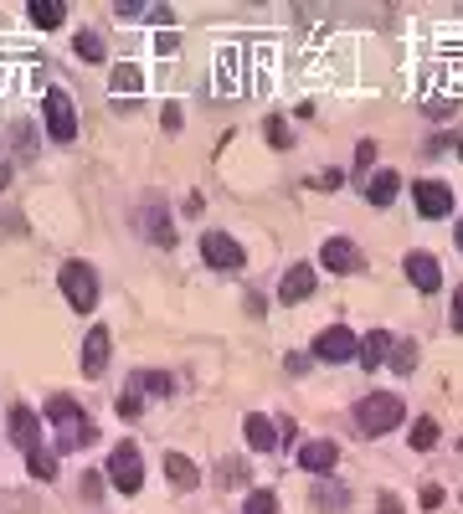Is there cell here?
Segmentation results:
<instances>
[{
	"label": "cell",
	"mask_w": 463,
	"mask_h": 514,
	"mask_svg": "<svg viewBox=\"0 0 463 514\" xmlns=\"http://www.w3.org/2000/svg\"><path fill=\"white\" fill-rule=\"evenodd\" d=\"M11 442H16L21 452H37V448H42V417H37L31 407H21V401L11 407Z\"/></svg>",
	"instance_id": "11"
},
{
	"label": "cell",
	"mask_w": 463,
	"mask_h": 514,
	"mask_svg": "<svg viewBox=\"0 0 463 514\" xmlns=\"http://www.w3.org/2000/svg\"><path fill=\"white\" fill-rule=\"evenodd\" d=\"M108 478H114L119 493H139V484H145V458H139L134 442H114V452H108Z\"/></svg>",
	"instance_id": "4"
},
{
	"label": "cell",
	"mask_w": 463,
	"mask_h": 514,
	"mask_svg": "<svg viewBox=\"0 0 463 514\" xmlns=\"http://www.w3.org/2000/svg\"><path fill=\"white\" fill-rule=\"evenodd\" d=\"M145 232L155 237V247H175V226H170V211L160 196H149L145 201Z\"/></svg>",
	"instance_id": "16"
},
{
	"label": "cell",
	"mask_w": 463,
	"mask_h": 514,
	"mask_svg": "<svg viewBox=\"0 0 463 514\" xmlns=\"http://www.w3.org/2000/svg\"><path fill=\"white\" fill-rule=\"evenodd\" d=\"M391 334L386 329H366V340H360V370H381V360L391 355Z\"/></svg>",
	"instance_id": "17"
},
{
	"label": "cell",
	"mask_w": 463,
	"mask_h": 514,
	"mask_svg": "<svg viewBox=\"0 0 463 514\" xmlns=\"http://www.w3.org/2000/svg\"><path fill=\"white\" fill-rule=\"evenodd\" d=\"M350 355H356V329L330 324V329L315 340V360H330V366H340V360H350Z\"/></svg>",
	"instance_id": "7"
},
{
	"label": "cell",
	"mask_w": 463,
	"mask_h": 514,
	"mask_svg": "<svg viewBox=\"0 0 463 514\" xmlns=\"http://www.w3.org/2000/svg\"><path fill=\"white\" fill-rule=\"evenodd\" d=\"M401 417H407V407H401L397 391H371V396H360V401H356V427L366 432V437L391 432Z\"/></svg>",
	"instance_id": "2"
},
{
	"label": "cell",
	"mask_w": 463,
	"mask_h": 514,
	"mask_svg": "<svg viewBox=\"0 0 463 514\" xmlns=\"http://www.w3.org/2000/svg\"><path fill=\"white\" fill-rule=\"evenodd\" d=\"M242 514H278V493L253 489V493H248V510H242Z\"/></svg>",
	"instance_id": "28"
},
{
	"label": "cell",
	"mask_w": 463,
	"mask_h": 514,
	"mask_svg": "<svg viewBox=\"0 0 463 514\" xmlns=\"http://www.w3.org/2000/svg\"><path fill=\"white\" fill-rule=\"evenodd\" d=\"M242 432H248V442H253V452H274L278 448V427L263 417V411H248V422H242Z\"/></svg>",
	"instance_id": "18"
},
{
	"label": "cell",
	"mask_w": 463,
	"mask_h": 514,
	"mask_svg": "<svg viewBox=\"0 0 463 514\" xmlns=\"http://www.w3.org/2000/svg\"><path fill=\"white\" fill-rule=\"evenodd\" d=\"M340 463V448L330 442V437H319V442H304L299 448V468L304 473H330Z\"/></svg>",
	"instance_id": "13"
},
{
	"label": "cell",
	"mask_w": 463,
	"mask_h": 514,
	"mask_svg": "<svg viewBox=\"0 0 463 514\" xmlns=\"http://www.w3.org/2000/svg\"><path fill=\"white\" fill-rule=\"evenodd\" d=\"M459 155H463V134H459Z\"/></svg>",
	"instance_id": "39"
},
{
	"label": "cell",
	"mask_w": 463,
	"mask_h": 514,
	"mask_svg": "<svg viewBox=\"0 0 463 514\" xmlns=\"http://www.w3.org/2000/svg\"><path fill=\"white\" fill-rule=\"evenodd\" d=\"M459 452H463V448H459Z\"/></svg>",
	"instance_id": "40"
},
{
	"label": "cell",
	"mask_w": 463,
	"mask_h": 514,
	"mask_svg": "<svg viewBox=\"0 0 463 514\" xmlns=\"http://www.w3.org/2000/svg\"><path fill=\"white\" fill-rule=\"evenodd\" d=\"M422 108H427L433 119H453V108H459V103H453V98H438V93H433V98L422 103Z\"/></svg>",
	"instance_id": "31"
},
{
	"label": "cell",
	"mask_w": 463,
	"mask_h": 514,
	"mask_svg": "<svg viewBox=\"0 0 463 514\" xmlns=\"http://www.w3.org/2000/svg\"><path fill=\"white\" fill-rule=\"evenodd\" d=\"M309 293H315V267H309V263L289 267V273H283V283H278V299H283V304H304Z\"/></svg>",
	"instance_id": "14"
},
{
	"label": "cell",
	"mask_w": 463,
	"mask_h": 514,
	"mask_svg": "<svg viewBox=\"0 0 463 514\" xmlns=\"http://www.w3.org/2000/svg\"><path fill=\"white\" fill-rule=\"evenodd\" d=\"M42 114H46V134H52V139H57V144L78 139V103L67 98L63 88H52V93H46Z\"/></svg>",
	"instance_id": "5"
},
{
	"label": "cell",
	"mask_w": 463,
	"mask_h": 514,
	"mask_svg": "<svg viewBox=\"0 0 463 514\" xmlns=\"http://www.w3.org/2000/svg\"><path fill=\"white\" fill-rule=\"evenodd\" d=\"M216 93H248V72H242V52L237 46H222L216 52Z\"/></svg>",
	"instance_id": "10"
},
{
	"label": "cell",
	"mask_w": 463,
	"mask_h": 514,
	"mask_svg": "<svg viewBox=\"0 0 463 514\" xmlns=\"http://www.w3.org/2000/svg\"><path fill=\"white\" fill-rule=\"evenodd\" d=\"M108 350H114L108 329H88V345H83V375H88V381H98V375H104Z\"/></svg>",
	"instance_id": "15"
},
{
	"label": "cell",
	"mask_w": 463,
	"mask_h": 514,
	"mask_svg": "<svg viewBox=\"0 0 463 514\" xmlns=\"http://www.w3.org/2000/svg\"><path fill=\"white\" fill-rule=\"evenodd\" d=\"M401 190V175L397 170H381V175H371V185H366V196H371V206H391Z\"/></svg>",
	"instance_id": "20"
},
{
	"label": "cell",
	"mask_w": 463,
	"mask_h": 514,
	"mask_svg": "<svg viewBox=\"0 0 463 514\" xmlns=\"http://www.w3.org/2000/svg\"><path fill=\"white\" fill-rule=\"evenodd\" d=\"M453 329L463 334V288H459V299H453Z\"/></svg>",
	"instance_id": "37"
},
{
	"label": "cell",
	"mask_w": 463,
	"mask_h": 514,
	"mask_svg": "<svg viewBox=\"0 0 463 514\" xmlns=\"http://www.w3.org/2000/svg\"><path fill=\"white\" fill-rule=\"evenodd\" d=\"M315 504H319V510H345V504H350V489H340V484H319Z\"/></svg>",
	"instance_id": "25"
},
{
	"label": "cell",
	"mask_w": 463,
	"mask_h": 514,
	"mask_svg": "<svg viewBox=\"0 0 463 514\" xmlns=\"http://www.w3.org/2000/svg\"><path fill=\"white\" fill-rule=\"evenodd\" d=\"M412 201H417V211L427 216V222H438V216L453 211V190H448L442 181H417L412 185Z\"/></svg>",
	"instance_id": "8"
},
{
	"label": "cell",
	"mask_w": 463,
	"mask_h": 514,
	"mask_svg": "<svg viewBox=\"0 0 463 514\" xmlns=\"http://www.w3.org/2000/svg\"><path fill=\"white\" fill-rule=\"evenodd\" d=\"M72 46H78V57L83 62H104V37H98V31H78Z\"/></svg>",
	"instance_id": "26"
},
{
	"label": "cell",
	"mask_w": 463,
	"mask_h": 514,
	"mask_svg": "<svg viewBox=\"0 0 463 514\" xmlns=\"http://www.w3.org/2000/svg\"><path fill=\"white\" fill-rule=\"evenodd\" d=\"M442 504V489L438 484H427V489H422V510H438Z\"/></svg>",
	"instance_id": "34"
},
{
	"label": "cell",
	"mask_w": 463,
	"mask_h": 514,
	"mask_svg": "<svg viewBox=\"0 0 463 514\" xmlns=\"http://www.w3.org/2000/svg\"><path fill=\"white\" fill-rule=\"evenodd\" d=\"M26 16H31V26H42V31H52V26H63L67 5H57V0H31V5H26Z\"/></svg>",
	"instance_id": "22"
},
{
	"label": "cell",
	"mask_w": 463,
	"mask_h": 514,
	"mask_svg": "<svg viewBox=\"0 0 463 514\" xmlns=\"http://www.w3.org/2000/svg\"><path fill=\"white\" fill-rule=\"evenodd\" d=\"M57 283H63L67 304L78 308V314H88V308L98 304V273L88 263H63V273H57Z\"/></svg>",
	"instance_id": "3"
},
{
	"label": "cell",
	"mask_w": 463,
	"mask_h": 514,
	"mask_svg": "<svg viewBox=\"0 0 463 514\" xmlns=\"http://www.w3.org/2000/svg\"><path fill=\"white\" fill-rule=\"evenodd\" d=\"M412 366H417V345H412V340H401V345H391V370H397V375H407Z\"/></svg>",
	"instance_id": "27"
},
{
	"label": "cell",
	"mask_w": 463,
	"mask_h": 514,
	"mask_svg": "<svg viewBox=\"0 0 463 514\" xmlns=\"http://www.w3.org/2000/svg\"><path fill=\"white\" fill-rule=\"evenodd\" d=\"M165 473H170V484L181 493H190L196 484H201V473H196V463H190L186 452H165Z\"/></svg>",
	"instance_id": "19"
},
{
	"label": "cell",
	"mask_w": 463,
	"mask_h": 514,
	"mask_svg": "<svg viewBox=\"0 0 463 514\" xmlns=\"http://www.w3.org/2000/svg\"><path fill=\"white\" fill-rule=\"evenodd\" d=\"M407 278L422 288V293H438V283H442V267H438V257L433 252H407Z\"/></svg>",
	"instance_id": "12"
},
{
	"label": "cell",
	"mask_w": 463,
	"mask_h": 514,
	"mask_svg": "<svg viewBox=\"0 0 463 514\" xmlns=\"http://www.w3.org/2000/svg\"><path fill=\"white\" fill-rule=\"evenodd\" d=\"M108 88H114L119 98H134V93L145 88V72H139L134 62H119V67H114V78H108Z\"/></svg>",
	"instance_id": "21"
},
{
	"label": "cell",
	"mask_w": 463,
	"mask_h": 514,
	"mask_svg": "<svg viewBox=\"0 0 463 514\" xmlns=\"http://www.w3.org/2000/svg\"><path fill=\"white\" fill-rule=\"evenodd\" d=\"M139 411H145V391L129 386L124 396H119V417H139Z\"/></svg>",
	"instance_id": "29"
},
{
	"label": "cell",
	"mask_w": 463,
	"mask_h": 514,
	"mask_svg": "<svg viewBox=\"0 0 463 514\" xmlns=\"http://www.w3.org/2000/svg\"><path fill=\"white\" fill-rule=\"evenodd\" d=\"M433 442H438V422H433V417H417V422H412V452H427Z\"/></svg>",
	"instance_id": "24"
},
{
	"label": "cell",
	"mask_w": 463,
	"mask_h": 514,
	"mask_svg": "<svg viewBox=\"0 0 463 514\" xmlns=\"http://www.w3.org/2000/svg\"><path fill=\"white\" fill-rule=\"evenodd\" d=\"M201 257H206L211 267H222V273H237V267L248 263V252L237 247L232 232H206V237H201Z\"/></svg>",
	"instance_id": "6"
},
{
	"label": "cell",
	"mask_w": 463,
	"mask_h": 514,
	"mask_svg": "<svg viewBox=\"0 0 463 514\" xmlns=\"http://www.w3.org/2000/svg\"><path fill=\"white\" fill-rule=\"evenodd\" d=\"M42 417L52 422V427H57V448H63V452H72V448H83V442H93V427H88L83 407H78L72 396H52Z\"/></svg>",
	"instance_id": "1"
},
{
	"label": "cell",
	"mask_w": 463,
	"mask_h": 514,
	"mask_svg": "<svg viewBox=\"0 0 463 514\" xmlns=\"http://www.w3.org/2000/svg\"><path fill=\"white\" fill-rule=\"evenodd\" d=\"M268 144H274V149H289V144H294V134H289L283 119H268Z\"/></svg>",
	"instance_id": "30"
},
{
	"label": "cell",
	"mask_w": 463,
	"mask_h": 514,
	"mask_svg": "<svg viewBox=\"0 0 463 514\" xmlns=\"http://www.w3.org/2000/svg\"><path fill=\"white\" fill-rule=\"evenodd\" d=\"M376 514H407V510H401V504H397V493H381V504H376Z\"/></svg>",
	"instance_id": "35"
},
{
	"label": "cell",
	"mask_w": 463,
	"mask_h": 514,
	"mask_svg": "<svg viewBox=\"0 0 463 514\" xmlns=\"http://www.w3.org/2000/svg\"><path fill=\"white\" fill-rule=\"evenodd\" d=\"M165 129H181V103H165Z\"/></svg>",
	"instance_id": "36"
},
{
	"label": "cell",
	"mask_w": 463,
	"mask_h": 514,
	"mask_svg": "<svg viewBox=\"0 0 463 514\" xmlns=\"http://www.w3.org/2000/svg\"><path fill=\"white\" fill-rule=\"evenodd\" d=\"M371 160H376V144L360 139V149H356V175H366V170H371Z\"/></svg>",
	"instance_id": "33"
},
{
	"label": "cell",
	"mask_w": 463,
	"mask_h": 514,
	"mask_svg": "<svg viewBox=\"0 0 463 514\" xmlns=\"http://www.w3.org/2000/svg\"><path fill=\"white\" fill-rule=\"evenodd\" d=\"M319 263L330 267V273H360L366 257H360V247L350 237H330V242L319 247Z\"/></svg>",
	"instance_id": "9"
},
{
	"label": "cell",
	"mask_w": 463,
	"mask_h": 514,
	"mask_svg": "<svg viewBox=\"0 0 463 514\" xmlns=\"http://www.w3.org/2000/svg\"><path fill=\"white\" fill-rule=\"evenodd\" d=\"M459 247H463V222H459Z\"/></svg>",
	"instance_id": "38"
},
{
	"label": "cell",
	"mask_w": 463,
	"mask_h": 514,
	"mask_svg": "<svg viewBox=\"0 0 463 514\" xmlns=\"http://www.w3.org/2000/svg\"><path fill=\"white\" fill-rule=\"evenodd\" d=\"M155 52H160V57H175V52H181V37H175V31H160V37H155Z\"/></svg>",
	"instance_id": "32"
},
{
	"label": "cell",
	"mask_w": 463,
	"mask_h": 514,
	"mask_svg": "<svg viewBox=\"0 0 463 514\" xmlns=\"http://www.w3.org/2000/svg\"><path fill=\"white\" fill-rule=\"evenodd\" d=\"M26 468H31V478H57V458H52V452L46 448H37V452H26Z\"/></svg>",
	"instance_id": "23"
}]
</instances>
